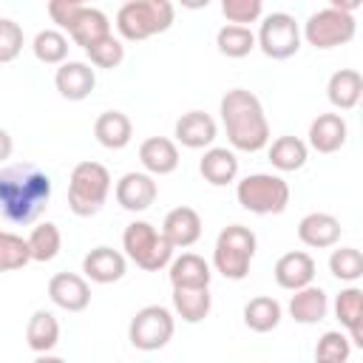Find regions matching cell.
Wrapping results in <instances>:
<instances>
[{
  "label": "cell",
  "instance_id": "7bdbcfd3",
  "mask_svg": "<svg viewBox=\"0 0 363 363\" xmlns=\"http://www.w3.org/2000/svg\"><path fill=\"white\" fill-rule=\"evenodd\" d=\"M329 6H332V9H340V11L354 14V11L363 6V0H329Z\"/></svg>",
  "mask_w": 363,
  "mask_h": 363
},
{
  "label": "cell",
  "instance_id": "484cf974",
  "mask_svg": "<svg viewBox=\"0 0 363 363\" xmlns=\"http://www.w3.org/2000/svg\"><path fill=\"white\" fill-rule=\"evenodd\" d=\"M173 309L184 323H201L213 309L210 286H173Z\"/></svg>",
  "mask_w": 363,
  "mask_h": 363
},
{
  "label": "cell",
  "instance_id": "8fae6325",
  "mask_svg": "<svg viewBox=\"0 0 363 363\" xmlns=\"http://www.w3.org/2000/svg\"><path fill=\"white\" fill-rule=\"evenodd\" d=\"M48 298L54 306L65 312H82L91 303V286L85 275L77 272H57L48 281Z\"/></svg>",
  "mask_w": 363,
  "mask_h": 363
},
{
  "label": "cell",
  "instance_id": "ee69618b",
  "mask_svg": "<svg viewBox=\"0 0 363 363\" xmlns=\"http://www.w3.org/2000/svg\"><path fill=\"white\" fill-rule=\"evenodd\" d=\"M184 9H190V11H199V9H207L210 6V0H179Z\"/></svg>",
  "mask_w": 363,
  "mask_h": 363
},
{
  "label": "cell",
  "instance_id": "ba28073f",
  "mask_svg": "<svg viewBox=\"0 0 363 363\" xmlns=\"http://www.w3.org/2000/svg\"><path fill=\"white\" fill-rule=\"evenodd\" d=\"M354 34H357V20H354V14L340 11V9H332V6H329V9H320V11H315V14H309V20H306L303 28H301V37H303L309 45L320 48V51L346 45V43L354 40Z\"/></svg>",
  "mask_w": 363,
  "mask_h": 363
},
{
  "label": "cell",
  "instance_id": "603a6c76",
  "mask_svg": "<svg viewBox=\"0 0 363 363\" xmlns=\"http://www.w3.org/2000/svg\"><path fill=\"white\" fill-rule=\"evenodd\" d=\"M199 173L204 176L207 184L224 187L238 176V156L230 147H207L199 162Z\"/></svg>",
  "mask_w": 363,
  "mask_h": 363
},
{
  "label": "cell",
  "instance_id": "d590c367",
  "mask_svg": "<svg viewBox=\"0 0 363 363\" xmlns=\"http://www.w3.org/2000/svg\"><path fill=\"white\" fill-rule=\"evenodd\" d=\"M329 272L337 281H360L363 278V252L357 247H337L329 255Z\"/></svg>",
  "mask_w": 363,
  "mask_h": 363
},
{
  "label": "cell",
  "instance_id": "60d3db41",
  "mask_svg": "<svg viewBox=\"0 0 363 363\" xmlns=\"http://www.w3.org/2000/svg\"><path fill=\"white\" fill-rule=\"evenodd\" d=\"M79 9H82V3H77V0H48V17H51V23H57L60 31L71 28Z\"/></svg>",
  "mask_w": 363,
  "mask_h": 363
},
{
  "label": "cell",
  "instance_id": "1f68e13d",
  "mask_svg": "<svg viewBox=\"0 0 363 363\" xmlns=\"http://www.w3.org/2000/svg\"><path fill=\"white\" fill-rule=\"evenodd\" d=\"M26 241H28L31 261H40V264L54 261V258L60 255V250H62V235H60V227H57L54 221L37 224Z\"/></svg>",
  "mask_w": 363,
  "mask_h": 363
},
{
  "label": "cell",
  "instance_id": "2e32d148",
  "mask_svg": "<svg viewBox=\"0 0 363 363\" xmlns=\"http://www.w3.org/2000/svg\"><path fill=\"white\" fill-rule=\"evenodd\" d=\"M315 258L303 250H292V252H284L278 261H275V284L281 289H301L306 284L315 281Z\"/></svg>",
  "mask_w": 363,
  "mask_h": 363
},
{
  "label": "cell",
  "instance_id": "8992f818",
  "mask_svg": "<svg viewBox=\"0 0 363 363\" xmlns=\"http://www.w3.org/2000/svg\"><path fill=\"white\" fill-rule=\"evenodd\" d=\"M122 247H125V255L145 272L164 269L176 250L164 238V233H159L150 221H130L122 233Z\"/></svg>",
  "mask_w": 363,
  "mask_h": 363
},
{
  "label": "cell",
  "instance_id": "5b68a950",
  "mask_svg": "<svg viewBox=\"0 0 363 363\" xmlns=\"http://www.w3.org/2000/svg\"><path fill=\"white\" fill-rule=\"evenodd\" d=\"M258 238L250 227L244 224H230L218 233L216 247H213V267L230 281H244L250 272V264L255 258Z\"/></svg>",
  "mask_w": 363,
  "mask_h": 363
},
{
  "label": "cell",
  "instance_id": "d4e9b609",
  "mask_svg": "<svg viewBox=\"0 0 363 363\" xmlns=\"http://www.w3.org/2000/svg\"><path fill=\"white\" fill-rule=\"evenodd\" d=\"M94 136L102 147L108 150H122L130 145V136H133V125L128 119V113L122 111H105L96 116L94 122Z\"/></svg>",
  "mask_w": 363,
  "mask_h": 363
},
{
  "label": "cell",
  "instance_id": "9c48e42d",
  "mask_svg": "<svg viewBox=\"0 0 363 363\" xmlns=\"http://www.w3.org/2000/svg\"><path fill=\"white\" fill-rule=\"evenodd\" d=\"M176 332V320H173V312L167 306H159V303H150V306H142L133 318H130V326H128V340L133 349L139 352H156V349H164L170 343Z\"/></svg>",
  "mask_w": 363,
  "mask_h": 363
},
{
  "label": "cell",
  "instance_id": "e0dca14e",
  "mask_svg": "<svg viewBox=\"0 0 363 363\" xmlns=\"http://www.w3.org/2000/svg\"><path fill=\"white\" fill-rule=\"evenodd\" d=\"M340 233H343V227L332 213H306L298 221V238H301V244H306L312 250L335 247L340 241Z\"/></svg>",
  "mask_w": 363,
  "mask_h": 363
},
{
  "label": "cell",
  "instance_id": "cb8c5ba5",
  "mask_svg": "<svg viewBox=\"0 0 363 363\" xmlns=\"http://www.w3.org/2000/svg\"><path fill=\"white\" fill-rule=\"evenodd\" d=\"M326 96H329V102H332L337 111H352V108H357V102H360V96H363V77H360V71H354V68H340V71H335V74L329 77V82H326Z\"/></svg>",
  "mask_w": 363,
  "mask_h": 363
},
{
  "label": "cell",
  "instance_id": "6da1fadb",
  "mask_svg": "<svg viewBox=\"0 0 363 363\" xmlns=\"http://www.w3.org/2000/svg\"><path fill=\"white\" fill-rule=\"evenodd\" d=\"M51 201V176L34 162L6 164L0 170V216L11 224H31Z\"/></svg>",
  "mask_w": 363,
  "mask_h": 363
},
{
  "label": "cell",
  "instance_id": "ab89813d",
  "mask_svg": "<svg viewBox=\"0 0 363 363\" xmlns=\"http://www.w3.org/2000/svg\"><path fill=\"white\" fill-rule=\"evenodd\" d=\"M221 3V14L227 17V23H255L264 11V0H218Z\"/></svg>",
  "mask_w": 363,
  "mask_h": 363
},
{
  "label": "cell",
  "instance_id": "f6af8a7d",
  "mask_svg": "<svg viewBox=\"0 0 363 363\" xmlns=\"http://www.w3.org/2000/svg\"><path fill=\"white\" fill-rule=\"evenodd\" d=\"M153 3H167V0H153Z\"/></svg>",
  "mask_w": 363,
  "mask_h": 363
},
{
  "label": "cell",
  "instance_id": "4fadbf2b",
  "mask_svg": "<svg viewBox=\"0 0 363 363\" xmlns=\"http://www.w3.org/2000/svg\"><path fill=\"white\" fill-rule=\"evenodd\" d=\"M54 85H57V91H60L62 99L82 102L96 88V74H94V68L88 62L65 60V62H60V68L54 74Z\"/></svg>",
  "mask_w": 363,
  "mask_h": 363
},
{
  "label": "cell",
  "instance_id": "ac0fdd59",
  "mask_svg": "<svg viewBox=\"0 0 363 363\" xmlns=\"http://www.w3.org/2000/svg\"><path fill=\"white\" fill-rule=\"evenodd\" d=\"M349 125L340 113H318L309 125V147L318 153H337L346 145Z\"/></svg>",
  "mask_w": 363,
  "mask_h": 363
},
{
  "label": "cell",
  "instance_id": "d6a6232c",
  "mask_svg": "<svg viewBox=\"0 0 363 363\" xmlns=\"http://www.w3.org/2000/svg\"><path fill=\"white\" fill-rule=\"evenodd\" d=\"M216 45L224 57L230 60H241L255 48V34L250 31V26H238V23H227L218 28L216 34Z\"/></svg>",
  "mask_w": 363,
  "mask_h": 363
},
{
  "label": "cell",
  "instance_id": "7402d4cb",
  "mask_svg": "<svg viewBox=\"0 0 363 363\" xmlns=\"http://www.w3.org/2000/svg\"><path fill=\"white\" fill-rule=\"evenodd\" d=\"M335 318L340 326H346L349 340L354 346H363V289L360 286H346L335 298Z\"/></svg>",
  "mask_w": 363,
  "mask_h": 363
},
{
  "label": "cell",
  "instance_id": "e575fe53",
  "mask_svg": "<svg viewBox=\"0 0 363 363\" xmlns=\"http://www.w3.org/2000/svg\"><path fill=\"white\" fill-rule=\"evenodd\" d=\"M28 261H31L28 241L23 235H17V233L0 230V275L3 272H14V269H23Z\"/></svg>",
  "mask_w": 363,
  "mask_h": 363
},
{
  "label": "cell",
  "instance_id": "4316f807",
  "mask_svg": "<svg viewBox=\"0 0 363 363\" xmlns=\"http://www.w3.org/2000/svg\"><path fill=\"white\" fill-rule=\"evenodd\" d=\"M108 34H111V20H108V14L99 11V9H88V6L79 9L77 20H74L71 28H68V37H71L79 48H91L94 43H99V40L108 37Z\"/></svg>",
  "mask_w": 363,
  "mask_h": 363
},
{
  "label": "cell",
  "instance_id": "52a82bcc",
  "mask_svg": "<svg viewBox=\"0 0 363 363\" xmlns=\"http://www.w3.org/2000/svg\"><path fill=\"white\" fill-rule=\"evenodd\" d=\"M235 199L255 216H278L289 204V184L275 173H250L235 184Z\"/></svg>",
  "mask_w": 363,
  "mask_h": 363
},
{
  "label": "cell",
  "instance_id": "b9f144b4",
  "mask_svg": "<svg viewBox=\"0 0 363 363\" xmlns=\"http://www.w3.org/2000/svg\"><path fill=\"white\" fill-rule=\"evenodd\" d=\"M11 150H14V142H11L9 130H6V128H0V162H6V159L11 156Z\"/></svg>",
  "mask_w": 363,
  "mask_h": 363
},
{
  "label": "cell",
  "instance_id": "5bb4252c",
  "mask_svg": "<svg viewBox=\"0 0 363 363\" xmlns=\"http://www.w3.org/2000/svg\"><path fill=\"white\" fill-rule=\"evenodd\" d=\"M173 136L182 147H190V150H201V147H210L218 136V125L210 113L204 111H187L176 119V128H173Z\"/></svg>",
  "mask_w": 363,
  "mask_h": 363
},
{
  "label": "cell",
  "instance_id": "74e56055",
  "mask_svg": "<svg viewBox=\"0 0 363 363\" xmlns=\"http://www.w3.org/2000/svg\"><path fill=\"white\" fill-rule=\"evenodd\" d=\"M85 54H88L91 65H96V68H116L125 60V45H122V40L108 34L99 43H94L91 48H85Z\"/></svg>",
  "mask_w": 363,
  "mask_h": 363
},
{
  "label": "cell",
  "instance_id": "4dcf8cb0",
  "mask_svg": "<svg viewBox=\"0 0 363 363\" xmlns=\"http://www.w3.org/2000/svg\"><path fill=\"white\" fill-rule=\"evenodd\" d=\"M309 159V147L303 139L298 136H278L272 139L269 145V162L275 170L281 173H292V170H301Z\"/></svg>",
  "mask_w": 363,
  "mask_h": 363
},
{
  "label": "cell",
  "instance_id": "ffe728a7",
  "mask_svg": "<svg viewBox=\"0 0 363 363\" xmlns=\"http://www.w3.org/2000/svg\"><path fill=\"white\" fill-rule=\"evenodd\" d=\"M289 318L295 323H303V326H312V323H320L329 312V295L315 286V284H306L301 289H295V295L289 298Z\"/></svg>",
  "mask_w": 363,
  "mask_h": 363
},
{
  "label": "cell",
  "instance_id": "bcb514c9",
  "mask_svg": "<svg viewBox=\"0 0 363 363\" xmlns=\"http://www.w3.org/2000/svg\"><path fill=\"white\" fill-rule=\"evenodd\" d=\"M77 3H82V6H85V3H88V0H77Z\"/></svg>",
  "mask_w": 363,
  "mask_h": 363
},
{
  "label": "cell",
  "instance_id": "836d02e7",
  "mask_svg": "<svg viewBox=\"0 0 363 363\" xmlns=\"http://www.w3.org/2000/svg\"><path fill=\"white\" fill-rule=\"evenodd\" d=\"M31 51L43 65H60L68 57V37L60 28H43V31H37Z\"/></svg>",
  "mask_w": 363,
  "mask_h": 363
},
{
  "label": "cell",
  "instance_id": "d6986e66",
  "mask_svg": "<svg viewBox=\"0 0 363 363\" xmlns=\"http://www.w3.org/2000/svg\"><path fill=\"white\" fill-rule=\"evenodd\" d=\"M162 233L173 247H193L201 238V216L193 207H173L164 221H162Z\"/></svg>",
  "mask_w": 363,
  "mask_h": 363
},
{
  "label": "cell",
  "instance_id": "f546056e",
  "mask_svg": "<svg viewBox=\"0 0 363 363\" xmlns=\"http://www.w3.org/2000/svg\"><path fill=\"white\" fill-rule=\"evenodd\" d=\"M281 318H284V309L269 295H258V298H250L244 303V323H247V329H252L258 335L272 332L281 323Z\"/></svg>",
  "mask_w": 363,
  "mask_h": 363
},
{
  "label": "cell",
  "instance_id": "30bf717a",
  "mask_svg": "<svg viewBox=\"0 0 363 363\" xmlns=\"http://www.w3.org/2000/svg\"><path fill=\"white\" fill-rule=\"evenodd\" d=\"M301 26L286 11H272L261 20V28L255 34V48L264 51L269 60H289L301 48Z\"/></svg>",
  "mask_w": 363,
  "mask_h": 363
},
{
  "label": "cell",
  "instance_id": "44dd1931",
  "mask_svg": "<svg viewBox=\"0 0 363 363\" xmlns=\"http://www.w3.org/2000/svg\"><path fill=\"white\" fill-rule=\"evenodd\" d=\"M139 162L150 176H167L179 167V147L167 136H150L139 145Z\"/></svg>",
  "mask_w": 363,
  "mask_h": 363
},
{
  "label": "cell",
  "instance_id": "7a4b0ae2",
  "mask_svg": "<svg viewBox=\"0 0 363 363\" xmlns=\"http://www.w3.org/2000/svg\"><path fill=\"white\" fill-rule=\"evenodd\" d=\"M218 113H221L227 139L235 150L258 153L269 145V122L261 99L252 91L230 88L218 102Z\"/></svg>",
  "mask_w": 363,
  "mask_h": 363
},
{
  "label": "cell",
  "instance_id": "f1b7e54d",
  "mask_svg": "<svg viewBox=\"0 0 363 363\" xmlns=\"http://www.w3.org/2000/svg\"><path fill=\"white\" fill-rule=\"evenodd\" d=\"M26 343L34 354H48L60 343V320L48 309H37L26 323Z\"/></svg>",
  "mask_w": 363,
  "mask_h": 363
},
{
  "label": "cell",
  "instance_id": "9a60e30c",
  "mask_svg": "<svg viewBox=\"0 0 363 363\" xmlns=\"http://www.w3.org/2000/svg\"><path fill=\"white\" fill-rule=\"evenodd\" d=\"M125 272H128V261L113 247L99 244L82 258V275L94 284H116L125 278Z\"/></svg>",
  "mask_w": 363,
  "mask_h": 363
},
{
  "label": "cell",
  "instance_id": "7c38bea8",
  "mask_svg": "<svg viewBox=\"0 0 363 363\" xmlns=\"http://www.w3.org/2000/svg\"><path fill=\"white\" fill-rule=\"evenodd\" d=\"M113 196H116V204H119L122 210H128V213H142V210H147V207L156 201L159 187H156V182H153L150 173H136V170H130V173H125V176L116 182Z\"/></svg>",
  "mask_w": 363,
  "mask_h": 363
},
{
  "label": "cell",
  "instance_id": "83f0119b",
  "mask_svg": "<svg viewBox=\"0 0 363 363\" xmlns=\"http://www.w3.org/2000/svg\"><path fill=\"white\" fill-rule=\"evenodd\" d=\"M170 286H210L213 272L210 264L196 252H182L179 258H170Z\"/></svg>",
  "mask_w": 363,
  "mask_h": 363
},
{
  "label": "cell",
  "instance_id": "8d00e7d4",
  "mask_svg": "<svg viewBox=\"0 0 363 363\" xmlns=\"http://www.w3.org/2000/svg\"><path fill=\"white\" fill-rule=\"evenodd\" d=\"M352 354V340L343 332H323L318 346H315V360L318 363H343Z\"/></svg>",
  "mask_w": 363,
  "mask_h": 363
},
{
  "label": "cell",
  "instance_id": "3957f363",
  "mask_svg": "<svg viewBox=\"0 0 363 363\" xmlns=\"http://www.w3.org/2000/svg\"><path fill=\"white\" fill-rule=\"evenodd\" d=\"M176 9L173 3H153V0H125L116 11V31L128 43H142L153 34H162L173 26Z\"/></svg>",
  "mask_w": 363,
  "mask_h": 363
},
{
  "label": "cell",
  "instance_id": "277c9868",
  "mask_svg": "<svg viewBox=\"0 0 363 363\" xmlns=\"http://www.w3.org/2000/svg\"><path fill=\"white\" fill-rule=\"evenodd\" d=\"M111 196V173L99 162H79L68 179V207L79 218L96 216Z\"/></svg>",
  "mask_w": 363,
  "mask_h": 363
},
{
  "label": "cell",
  "instance_id": "f35d334b",
  "mask_svg": "<svg viewBox=\"0 0 363 363\" xmlns=\"http://www.w3.org/2000/svg\"><path fill=\"white\" fill-rule=\"evenodd\" d=\"M23 28L11 17H0V62H14L23 51Z\"/></svg>",
  "mask_w": 363,
  "mask_h": 363
}]
</instances>
